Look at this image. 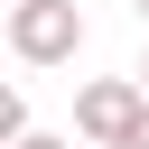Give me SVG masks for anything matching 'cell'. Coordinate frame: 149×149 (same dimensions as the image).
I'll return each mask as SVG.
<instances>
[{
    "label": "cell",
    "instance_id": "cell-3",
    "mask_svg": "<svg viewBox=\"0 0 149 149\" xmlns=\"http://www.w3.org/2000/svg\"><path fill=\"white\" fill-rule=\"evenodd\" d=\"M19 130H28V93H19V84H0V149H9Z\"/></svg>",
    "mask_w": 149,
    "mask_h": 149
},
{
    "label": "cell",
    "instance_id": "cell-7",
    "mask_svg": "<svg viewBox=\"0 0 149 149\" xmlns=\"http://www.w3.org/2000/svg\"><path fill=\"white\" fill-rule=\"evenodd\" d=\"M130 9H140V28H149V0H130Z\"/></svg>",
    "mask_w": 149,
    "mask_h": 149
},
{
    "label": "cell",
    "instance_id": "cell-6",
    "mask_svg": "<svg viewBox=\"0 0 149 149\" xmlns=\"http://www.w3.org/2000/svg\"><path fill=\"white\" fill-rule=\"evenodd\" d=\"M140 93H149V56H140Z\"/></svg>",
    "mask_w": 149,
    "mask_h": 149
},
{
    "label": "cell",
    "instance_id": "cell-4",
    "mask_svg": "<svg viewBox=\"0 0 149 149\" xmlns=\"http://www.w3.org/2000/svg\"><path fill=\"white\" fill-rule=\"evenodd\" d=\"M112 149H149V102H140V112H130V130H121V140H112Z\"/></svg>",
    "mask_w": 149,
    "mask_h": 149
},
{
    "label": "cell",
    "instance_id": "cell-5",
    "mask_svg": "<svg viewBox=\"0 0 149 149\" xmlns=\"http://www.w3.org/2000/svg\"><path fill=\"white\" fill-rule=\"evenodd\" d=\"M9 149H74V140H56V130H19Z\"/></svg>",
    "mask_w": 149,
    "mask_h": 149
},
{
    "label": "cell",
    "instance_id": "cell-2",
    "mask_svg": "<svg viewBox=\"0 0 149 149\" xmlns=\"http://www.w3.org/2000/svg\"><path fill=\"white\" fill-rule=\"evenodd\" d=\"M140 102H149V93H140V74H93V84L74 93V130L112 149V140L130 130V112H140Z\"/></svg>",
    "mask_w": 149,
    "mask_h": 149
},
{
    "label": "cell",
    "instance_id": "cell-1",
    "mask_svg": "<svg viewBox=\"0 0 149 149\" xmlns=\"http://www.w3.org/2000/svg\"><path fill=\"white\" fill-rule=\"evenodd\" d=\"M9 47H19V65H74L84 9L74 0H9Z\"/></svg>",
    "mask_w": 149,
    "mask_h": 149
}]
</instances>
